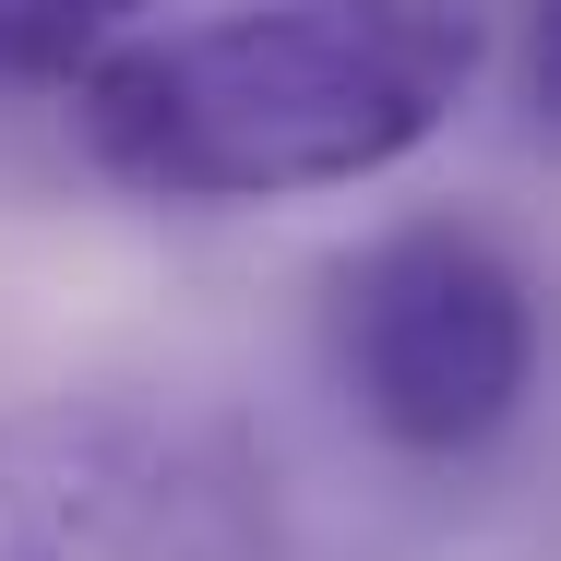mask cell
<instances>
[{"instance_id": "cell-2", "label": "cell", "mask_w": 561, "mask_h": 561, "mask_svg": "<svg viewBox=\"0 0 561 561\" xmlns=\"http://www.w3.org/2000/svg\"><path fill=\"white\" fill-rule=\"evenodd\" d=\"M335 370L394 454H478L538 394V287L490 227H382L335 275Z\"/></svg>"}, {"instance_id": "cell-1", "label": "cell", "mask_w": 561, "mask_h": 561, "mask_svg": "<svg viewBox=\"0 0 561 561\" xmlns=\"http://www.w3.org/2000/svg\"><path fill=\"white\" fill-rule=\"evenodd\" d=\"M478 60V0H251L119 36L72 84V131L156 204H287L407 168L466 108Z\"/></svg>"}, {"instance_id": "cell-4", "label": "cell", "mask_w": 561, "mask_h": 561, "mask_svg": "<svg viewBox=\"0 0 561 561\" xmlns=\"http://www.w3.org/2000/svg\"><path fill=\"white\" fill-rule=\"evenodd\" d=\"M156 0H0V84H84L119 36H144Z\"/></svg>"}, {"instance_id": "cell-3", "label": "cell", "mask_w": 561, "mask_h": 561, "mask_svg": "<svg viewBox=\"0 0 561 561\" xmlns=\"http://www.w3.org/2000/svg\"><path fill=\"white\" fill-rule=\"evenodd\" d=\"M180 443L144 407H0V561H144Z\"/></svg>"}, {"instance_id": "cell-5", "label": "cell", "mask_w": 561, "mask_h": 561, "mask_svg": "<svg viewBox=\"0 0 561 561\" xmlns=\"http://www.w3.org/2000/svg\"><path fill=\"white\" fill-rule=\"evenodd\" d=\"M526 96L561 131V0H526Z\"/></svg>"}]
</instances>
